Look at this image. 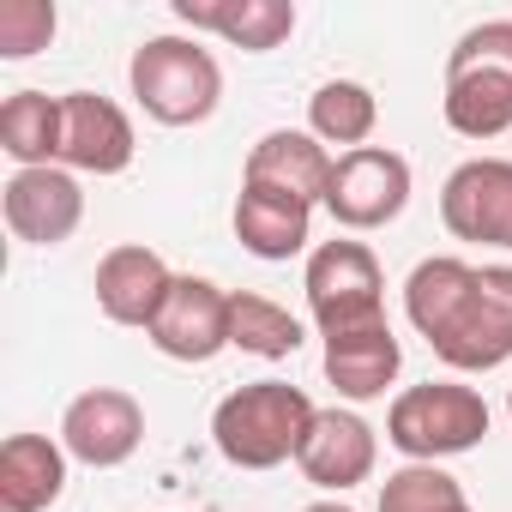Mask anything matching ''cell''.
I'll use <instances>...</instances> for the list:
<instances>
[{
    "label": "cell",
    "instance_id": "13",
    "mask_svg": "<svg viewBox=\"0 0 512 512\" xmlns=\"http://www.w3.org/2000/svg\"><path fill=\"white\" fill-rule=\"evenodd\" d=\"M169 290H175V272L163 266V253H151L139 241H121V247H109L97 260V308L115 326L151 332V320L163 314Z\"/></svg>",
    "mask_w": 512,
    "mask_h": 512
},
{
    "label": "cell",
    "instance_id": "18",
    "mask_svg": "<svg viewBox=\"0 0 512 512\" xmlns=\"http://www.w3.org/2000/svg\"><path fill=\"white\" fill-rule=\"evenodd\" d=\"M404 368V344L392 338V326H362V332H338L326 338V380L338 386V398L350 404H368L380 398Z\"/></svg>",
    "mask_w": 512,
    "mask_h": 512
},
{
    "label": "cell",
    "instance_id": "20",
    "mask_svg": "<svg viewBox=\"0 0 512 512\" xmlns=\"http://www.w3.org/2000/svg\"><path fill=\"white\" fill-rule=\"evenodd\" d=\"M0 151L19 169L61 163V97L49 91H13L0 103Z\"/></svg>",
    "mask_w": 512,
    "mask_h": 512
},
{
    "label": "cell",
    "instance_id": "6",
    "mask_svg": "<svg viewBox=\"0 0 512 512\" xmlns=\"http://www.w3.org/2000/svg\"><path fill=\"white\" fill-rule=\"evenodd\" d=\"M302 290H308V314H314L320 338L362 332V326L386 320V296H380L386 278H380V260L362 241H320L308 253Z\"/></svg>",
    "mask_w": 512,
    "mask_h": 512
},
{
    "label": "cell",
    "instance_id": "25",
    "mask_svg": "<svg viewBox=\"0 0 512 512\" xmlns=\"http://www.w3.org/2000/svg\"><path fill=\"white\" fill-rule=\"evenodd\" d=\"M302 512H356V506H338V500H320V506H302Z\"/></svg>",
    "mask_w": 512,
    "mask_h": 512
},
{
    "label": "cell",
    "instance_id": "5",
    "mask_svg": "<svg viewBox=\"0 0 512 512\" xmlns=\"http://www.w3.org/2000/svg\"><path fill=\"white\" fill-rule=\"evenodd\" d=\"M488 434V404L476 386H458V380H428V386H410L392 398L386 410V440L410 458V464H440V458H458L470 446H482Z\"/></svg>",
    "mask_w": 512,
    "mask_h": 512
},
{
    "label": "cell",
    "instance_id": "24",
    "mask_svg": "<svg viewBox=\"0 0 512 512\" xmlns=\"http://www.w3.org/2000/svg\"><path fill=\"white\" fill-rule=\"evenodd\" d=\"M55 25L49 0H0V61H31L55 43Z\"/></svg>",
    "mask_w": 512,
    "mask_h": 512
},
{
    "label": "cell",
    "instance_id": "4",
    "mask_svg": "<svg viewBox=\"0 0 512 512\" xmlns=\"http://www.w3.org/2000/svg\"><path fill=\"white\" fill-rule=\"evenodd\" d=\"M127 85L163 127H199L223 103V67L193 37H145L127 61Z\"/></svg>",
    "mask_w": 512,
    "mask_h": 512
},
{
    "label": "cell",
    "instance_id": "16",
    "mask_svg": "<svg viewBox=\"0 0 512 512\" xmlns=\"http://www.w3.org/2000/svg\"><path fill=\"white\" fill-rule=\"evenodd\" d=\"M332 169H338V157H332L314 133L278 127V133H266L260 145L247 151V175H241V181H253V187H278V193H296V199H308V205H326Z\"/></svg>",
    "mask_w": 512,
    "mask_h": 512
},
{
    "label": "cell",
    "instance_id": "23",
    "mask_svg": "<svg viewBox=\"0 0 512 512\" xmlns=\"http://www.w3.org/2000/svg\"><path fill=\"white\" fill-rule=\"evenodd\" d=\"M464 488L458 476H446L440 464H404L380 482V512H464Z\"/></svg>",
    "mask_w": 512,
    "mask_h": 512
},
{
    "label": "cell",
    "instance_id": "10",
    "mask_svg": "<svg viewBox=\"0 0 512 512\" xmlns=\"http://www.w3.org/2000/svg\"><path fill=\"white\" fill-rule=\"evenodd\" d=\"M0 211H7V229L31 247H61L79 217H85V187L73 169L49 163V169H13V181L0 187Z\"/></svg>",
    "mask_w": 512,
    "mask_h": 512
},
{
    "label": "cell",
    "instance_id": "21",
    "mask_svg": "<svg viewBox=\"0 0 512 512\" xmlns=\"http://www.w3.org/2000/svg\"><path fill=\"white\" fill-rule=\"evenodd\" d=\"M380 127V103L368 85L356 79H326L314 97H308V133L320 145H344V151H362Z\"/></svg>",
    "mask_w": 512,
    "mask_h": 512
},
{
    "label": "cell",
    "instance_id": "3",
    "mask_svg": "<svg viewBox=\"0 0 512 512\" xmlns=\"http://www.w3.org/2000/svg\"><path fill=\"white\" fill-rule=\"evenodd\" d=\"M440 109L458 139H500L512 127V19L470 25L452 43Z\"/></svg>",
    "mask_w": 512,
    "mask_h": 512
},
{
    "label": "cell",
    "instance_id": "2",
    "mask_svg": "<svg viewBox=\"0 0 512 512\" xmlns=\"http://www.w3.org/2000/svg\"><path fill=\"white\" fill-rule=\"evenodd\" d=\"M314 398L290 380H253L235 386L217 410H211V440L235 470H278L302 452L308 428H314Z\"/></svg>",
    "mask_w": 512,
    "mask_h": 512
},
{
    "label": "cell",
    "instance_id": "9",
    "mask_svg": "<svg viewBox=\"0 0 512 512\" xmlns=\"http://www.w3.org/2000/svg\"><path fill=\"white\" fill-rule=\"evenodd\" d=\"M440 217L458 241L512 247V163L506 157H470L440 187Z\"/></svg>",
    "mask_w": 512,
    "mask_h": 512
},
{
    "label": "cell",
    "instance_id": "8",
    "mask_svg": "<svg viewBox=\"0 0 512 512\" xmlns=\"http://www.w3.org/2000/svg\"><path fill=\"white\" fill-rule=\"evenodd\" d=\"M139 440H145V410H139V398L121 392V386H91V392H79V398L67 404V416H61V446H67V458H79V464H91V470L127 464V458L139 452Z\"/></svg>",
    "mask_w": 512,
    "mask_h": 512
},
{
    "label": "cell",
    "instance_id": "1",
    "mask_svg": "<svg viewBox=\"0 0 512 512\" xmlns=\"http://www.w3.org/2000/svg\"><path fill=\"white\" fill-rule=\"evenodd\" d=\"M404 314L458 374L512 362V266H464L452 253L422 260L404 284Z\"/></svg>",
    "mask_w": 512,
    "mask_h": 512
},
{
    "label": "cell",
    "instance_id": "22",
    "mask_svg": "<svg viewBox=\"0 0 512 512\" xmlns=\"http://www.w3.org/2000/svg\"><path fill=\"white\" fill-rule=\"evenodd\" d=\"M229 344L247 350V356H296L302 350V320L290 308H278L272 296H253V290H235L229 296Z\"/></svg>",
    "mask_w": 512,
    "mask_h": 512
},
{
    "label": "cell",
    "instance_id": "15",
    "mask_svg": "<svg viewBox=\"0 0 512 512\" xmlns=\"http://www.w3.org/2000/svg\"><path fill=\"white\" fill-rule=\"evenodd\" d=\"M308 229H314L308 199L241 181V193H235V241L253 253V260H296L308 247Z\"/></svg>",
    "mask_w": 512,
    "mask_h": 512
},
{
    "label": "cell",
    "instance_id": "17",
    "mask_svg": "<svg viewBox=\"0 0 512 512\" xmlns=\"http://www.w3.org/2000/svg\"><path fill=\"white\" fill-rule=\"evenodd\" d=\"M175 19L193 31H211L247 55H266L296 31L290 0H175Z\"/></svg>",
    "mask_w": 512,
    "mask_h": 512
},
{
    "label": "cell",
    "instance_id": "7",
    "mask_svg": "<svg viewBox=\"0 0 512 512\" xmlns=\"http://www.w3.org/2000/svg\"><path fill=\"white\" fill-rule=\"evenodd\" d=\"M404 205H410V163L398 151L386 145L338 151V169L326 187V211L338 229H386Z\"/></svg>",
    "mask_w": 512,
    "mask_h": 512
},
{
    "label": "cell",
    "instance_id": "19",
    "mask_svg": "<svg viewBox=\"0 0 512 512\" xmlns=\"http://www.w3.org/2000/svg\"><path fill=\"white\" fill-rule=\"evenodd\" d=\"M67 488V446L49 434H13L0 446V512H49Z\"/></svg>",
    "mask_w": 512,
    "mask_h": 512
},
{
    "label": "cell",
    "instance_id": "26",
    "mask_svg": "<svg viewBox=\"0 0 512 512\" xmlns=\"http://www.w3.org/2000/svg\"><path fill=\"white\" fill-rule=\"evenodd\" d=\"M506 416H512V392H506Z\"/></svg>",
    "mask_w": 512,
    "mask_h": 512
},
{
    "label": "cell",
    "instance_id": "11",
    "mask_svg": "<svg viewBox=\"0 0 512 512\" xmlns=\"http://www.w3.org/2000/svg\"><path fill=\"white\" fill-rule=\"evenodd\" d=\"M145 338L169 362H211L229 350V296L211 278H175V290Z\"/></svg>",
    "mask_w": 512,
    "mask_h": 512
},
{
    "label": "cell",
    "instance_id": "12",
    "mask_svg": "<svg viewBox=\"0 0 512 512\" xmlns=\"http://www.w3.org/2000/svg\"><path fill=\"white\" fill-rule=\"evenodd\" d=\"M61 163L79 175H121L133 163V121L97 91L61 97Z\"/></svg>",
    "mask_w": 512,
    "mask_h": 512
},
{
    "label": "cell",
    "instance_id": "14",
    "mask_svg": "<svg viewBox=\"0 0 512 512\" xmlns=\"http://www.w3.org/2000/svg\"><path fill=\"white\" fill-rule=\"evenodd\" d=\"M374 458H380L374 428H368L356 410H338V404L314 416V428H308V440H302V452H296L302 476H308L314 488H326V494H344V488L368 482V476H374Z\"/></svg>",
    "mask_w": 512,
    "mask_h": 512
},
{
    "label": "cell",
    "instance_id": "27",
    "mask_svg": "<svg viewBox=\"0 0 512 512\" xmlns=\"http://www.w3.org/2000/svg\"><path fill=\"white\" fill-rule=\"evenodd\" d=\"M464 512H470V506H464Z\"/></svg>",
    "mask_w": 512,
    "mask_h": 512
}]
</instances>
